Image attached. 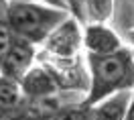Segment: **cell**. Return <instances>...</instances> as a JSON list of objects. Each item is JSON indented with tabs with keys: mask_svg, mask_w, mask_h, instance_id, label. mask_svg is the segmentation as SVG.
Wrapping results in <instances>:
<instances>
[{
	"mask_svg": "<svg viewBox=\"0 0 134 120\" xmlns=\"http://www.w3.org/2000/svg\"><path fill=\"white\" fill-rule=\"evenodd\" d=\"M90 90L85 104L102 102L104 98L118 94L122 90H130L134 81V59L128 49L112 53V55H90Z\"/></svg>",
	"mask_w": 134,
	"mask_h": 120,
	"instance_id": "1",
	"label": "cell"
},
{
	"mask_svg": "<svg viewBox=\"0 0 134 120\" xmlns=\"http://www.w3.org/2000/svg\"><path fill=\"white\" fill-rule=\"evenodd\" d=\"M6 23L12 33L31 43L47 41L61 25L67 23V12L59 6H47L33 0H12L6 8Z\"/></svg>",
	"mask_w": 134,
	"mask_h": 120,
	"instance_id": "2",
	"label": "cell"
},
{
	"mask_svg": "<svg viewBox=\"0 0 134 120\" xmlns=\"http://www.w3.org/2000/svg\"><path fill=\"white\" fill-rule=\"evenodd\" d=\"M33 59H35V45L14 35V41H12L6 57L0 65V75L20 84V79L33 69Z\"/></svg>",
	"mask_w": 134,
	"mask_h": 120,
	"instance_id": "3",
	"label": "cell"
},
{
	"mask_svg": "<svg viewBox=\"0 0 134 120\" xmlns=\"http://www.w3.org/2000/svg\"><path fill=\"white\" fill-rule=\"evenodd\" d=\"M29 98L18 81L0 75V120H25Z\"/></svg>",
	"mask_w": 134,
	"mask_h": 120,
	"instance_id": "4",
	"label": "cell"
},
{
	"mask_svg": "<svg viewBox=\"0 0 134 120\" xmlns=\"http://www.w3.org/2000/svg\"><path fill=\"white\" fill-rule=\"evenodd\" d=\"M83 45L90 55L102 57V55H112V53L124 49L122 41L106 23H96V25H85L83 31Z\"/></svg>",
	"mask_w": 134,
	"mask_h": 120,
	"instance_id": "5",
	"label": "cell"
},
{
	"mask_svg": "<svg viewBox=\"0 0 134 120\" xmlns=\"http://www.w3.org/2000/svg\"><path fill=\"white\" fill-rule=\"evenodd\" d=\"M20 88L29 100H45V98H51L57 92V81L55 77L47 73L45 69L41 67H33L29 73H26L23 79H20Z\"/></svg>",
	"mask_w": 134,
	"mask_h": 120,
	"instance_id": "6",
	"label": "cell"
},
{
	"mask_svg": "<svg viewBox=\"0 0 134 120\" xmlns=\"http://www.w3.org/2000/svg\"><path fill=\"white\" fill-rule=\"evenodd\" d=\"M130 96H132V88L122 90L118 94H112L108 98H104L102 102L90 106L92 120H124L128 104H130Z\"/></svg>",
	"mask_w": 134,
	"mask_h": 120,
	"instance_id": "7",
	"label": "cell"
},
{
	"mask_svg": "<svg viewBox=\"0 0 134 120\" xmlns=\"http://www.w3.org/2000/svg\"><path fill=\"white\" fill-rule=\"evenodd\" d=\"M73 12L77 18H81L85 25L106 23L112 17L114 0H71Z\"/></svg>",
	"mask_w": 134,
	"mask_h": 120,
	"instance_id": "8",
	"label": "cell"
},
{
	"mask_svg": "<svg viewBox=\"0 0 134 120\" xmlns=\"http://www.w3.org/2000/svg\"><path fill=\"white\" fill-rule=\"evenodd\" d=\"M47 120H92V108L85 102L79 106H63Z\"/></svg>",
	"mask_w": 134,
	"mask_h": 120,
	"instance_id": "9",
	"label": "cell"
},
{
	"mask_svg": "<svg viewBox=\"0 0 134 120\" xmlns=\"http://www.w3.org/2000/svg\"><path fill=\"white\" fill-rule=\"evenodd\" d=\"M12 41H14L12 29L8 26L6 20H0V65H2V61H4V57H6V53H8Z\"/></svg>",
	"mask_w": 134,
	"mask_h": 120,
	"instance_id": "10",
	"label": "cell"
},
{
	"mask_svg": "<svg viewBox=\"0 0 134 120\" xmlns=\"http://www.w3.org/2000/svg\"><path fill=\"white\" fill-rule=\"evenodd\" d=\"M124 120H134V88H132V96H130V104H128V110H126Z\"/></svg>",
	"mask_w": 134,
	"mask_h": 120,
	"instance_id": "11",
	"label": "cell"
},
{
	"mask_svg": "<svg viewBox=\"0 0 134 120\" xmlns=\"http://www.w3.org/2000/svg\"><path fill=\"white\" fill-rule=\"evenodd\" d=\"M47 2H51V4H55V6H59V8H61V2H59V0H47Z\"/></svg>",
	"mask_w": 134,
	"mask_h": 120,
	"instance_id": "12",
	"label": "cell"
}]
</instances>
